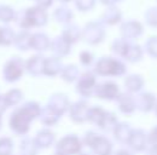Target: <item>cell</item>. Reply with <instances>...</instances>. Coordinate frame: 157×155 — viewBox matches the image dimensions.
<instances>
[{
	"label": "cell",
	"mask_w": 157,
	"mask_h": 155,
	"mask_svg": "<svg viewBox=\"0 0 157 155\" xmlns=\"http://www.w3.org/2000/svg\"><path fill=\"white\" fill-rule=\"evenodd\" d=\"M16 42H17L18 47L27 49L30 45V42H32V37L28 33H21L20 35L16 38Z\"/></svg>",
	"instance_id": "obj_13"
},
{
	"label": "cell",
	"mask_w": 157,
	"mask_h": 155,
	"mask_svg": "<svg viewBox=\"0 0 157 155\" xmlns=\"http://www.w3.org/2000/svg\"><path fill=\"white\" fill-rule=\"evenodd\" d=\"M28 11V16L30 19L32 27H41L45 26L47 22V12L46 10L41 9L39 6H33L27 9Z\"/></svg>",
	"instance_id": "obj_2"
},
{
	"label": "cell",
	"mask_w": 157,
	"mask_h": 155,
	"mask_svg": "<svg viewBox=\"0 0 157 155\" xmlns=\"http://www.w3.org/2000/svg\"><path fill=\"white\" fill-rule=\"evenodd\" d=\"M156 1H157V0H156Z\"/></svg>",
	"instance_id": "obj_17"
},
{
	"label": "cell",
	"mask_w": 157,
	"mask_h": 155,
	"mask_svg": "<svg viewBox=\"0 0 157 155\" xmlns=\"http://www.w3.org/2000/svg\"><path fill=\"white\" fill-rule=\"evenodd\" d=\"M30 45L34 46V47L38 49V50H44V49L47 47L48 40H47V38H46L44 34H39V33H38V34H35V35L32 37V42H30Z\"/></svg>",
	"instance_id": "obj_9"
},
{
	"label": "cell",
	"mask_w": 157,
	"mask_h": 155,
	"mask_svg": "<svg viewBox=\"0 0 157 155\" xmlns=\"http://www.w3.org/2000/svg\"><path fill=\"white\" fill-rule=\"evenodd\" d=\"M13 32L12 29L7 28V27H2L0 28V42H4V44H9L12 41L13 39Z\"/></svg>",
	"instance_id": "obj_12"
},
{
	"label": "cell",
	"mask_w": 157,
	"mask_h": 155,
	"mask_svg": "<svg viewBox=\"0 0 157 155\" xmlns=\"http://www.w3.org/2000/svg\"><path fill=\"white\" fill-rule=\"evenodd\" d=\"M59 2H62V4H68V2H70L71 0H58Z\"/></svg>",
	"instance_id": "obj_16"
},
{
	"label": "cell",
	"mask_w": 157,
	"mask_h": 155,
	"mask_svg": "<svg viewBox=\"0 0 157 155\" xmlns=\"http://www.w3.org/2000/svg\"><path fill=\"white\" fill-rule=\"evenodd\" d=\"M83 37L87 41L97 42L100 41L104 37V29L97 22H90L83 29Z\"/></svg>",
	"instance_id": "obj_1"
},
{
	"label": "cell",
	"mask_w": 157,
	"mask_h": 155,
	"mask_svg": "<svg viewBox=\"0 0 157 155\" xmlns=\"http://www.w3.org/2000/svg\"><path fill=\"white\" fill-rule=\"evenodd\" d=\"M15 19L17 21L18 26L22 27V28H30L32 27V23H30V19H29V16H28L27 9H22L21 11L16 12Z\"/></svg>",
	"instance_id": "obj_8"
},
{
	"label": "cell",
	"mask_w": 157,
	"mask_h": 155,
	"mask_svg": "<svg viewBox=\"0 0 157 155\" xmlns=\"http://www.w3.org/2000/svg\"><path fill=\"white\" fill-rule=\"evenodd\" d=\"M121 33L126 38H136L143 33V26L138 21H128L121 26Z\"/></svg>",
	"instance_id": "obj_3"
},
{
	"label": "cell",
	"mask_w": 157,
	"mask_h": 155,
	"mask_svg": "<svg viewBox=\"0 0 157 155\" xmlns=\"http://www.w3.org/2000/svg\"><path fill=\"white\" fill-rule=\"evenodd\" d=\"M96 1L97 0H74L75 7L78 9V11H82V12L92 10L94 7V5H96Z\"/></svg>",
	"instance_id": "obj_11"
},
{
	"label": "cell",
	"mask_w": 157,
	"mask_h": 155,
	"mask_svg": "<svg viewBox=\"0 0 157 155\" xmlns=\"http://www.w3.org/2000/svg\"><path fill=\"white\" fill-rule=\"evenodd\" d=\"M145 22L151 26V27H157V6H152V7H149L146 11H145Z\"/></svg>",
	"instance_id": "obj_10"
},
{
	"label": "cell",
	"mask_w": 157,
	"mask_h": 155,
	"mask_svg": "<svg viewBox=\"0 0 157 155\" xmlns=\"http://www.w3.org/2000/svg\"><path fill=\"white\" fill-rule=\"evenodd\" d=\"M35 1H36V6H39L44 10H47L53 4V0H35Z\"/></svg>",
	"instance_id": "obj_14"
},
{
	"label": "cell",
	"mask_w": 157,
	"mask_h": 155,
	"mask_svg": "<svg viewBox=\"0 0 157 155\" xmlns=\"http://www.w3.org/2000/svg\"><path fill=\"white\" fill-rule=\"evenodd\" d=\"M16 17V11L9 5H0V21L9 23Z\"/></svg>",
	"instance_id": "obj_6"
},
{
	"label": "cell",
	"mask_w": 157,
	"mask_h": 155,
	"mask_svg": "<svg viewBox=\"0 0 157 155\" xmlns=\"http://www.w3.org/2000/svg\"><path fill=\"white\" fill-rule=\"evenodd\" d=\"M121 19H122V12H121V10L118 9L117 6H115V5L114 6H108L106 10L101 15V21L105 24H109V26L116 24Z\"/></svg>",
	"instance_id": "obj_4"
},
{
	"label": "cell",
	"mask_w": 157,
	"mask_h": 155,
	"mask_svg": "<svg viewBox=\"0 0 157 155\" xmlns=\"http://www.w3.org/2000/svg\"><path fill=\"white\" fill-rule=\"evenodd\" d=\"M74 17L73 11L67 7V6H59L53 12V18L59 23H64V24H69L70 21Z\"/></svg>",
	"instance_id": "obj_5"
},
{
	"label": "cell",
	"mask_w": 157,
	"mask_h": 155,
	"mask_svg": "<svg viewBox=\"0 0 157 155\" xmlns=\"http://www.w3.org/2000/svg\"><path fill=\"white\" fill-rule=\"evenodd\" d=\"M80 37V29L74 24H68V27L63 32V38L65 39L68 42L69 41H75Z\"/></svg>",
	"instance_id": "obj_7"
},
{
	"label": "cell",
	"mask_w": 157,
	"mask_h": 155,
	"mask_svg": "<svg viewBox=\"0 0 157 155\" xmlns=\"http://www.w3.org/2000/svg\"><path fill=\"white\" fill-rule=\"evenodd\" d=\"M103 5H105V6H114V5H116V2L120 1V0H99Z\"/></svg>",
	"instance_id": "obj_15"
}]
</instances>
